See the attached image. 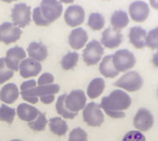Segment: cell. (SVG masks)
I'll use <instances>...</instances> for the list:
<instances>
[{
    "instance_id": "1",
    "label": "cell",
    "mask_w": 158,
    "mask_h": 141,
    "mask_svg": "<svg viewBox=\"0 0 158 141\" xmlns=\"http://www.w3.org/2000/svg\"><path fill=\"white\" fill-rule=\"evenodd\" d=\"M36 85L37 82L33 79L25 81L20 85L22 99L31 104H36L39 99L44 104H50L55 101V95L60 91L59 85L54 83L38 87Z\"/></svg>"
},
{
    "instance_id": "2",
    "label": "cell",
    "mask_w": 158,
    "mask_h": 141,
    "mask_svg": "<svg viewBox=\"0 0 158 141\" xmlns=\"http://www.w3.org/2000/svg\"><path fill=\"white\" fill-rule=\"evenodd\" d=\"M131 105V96L124 91L118 89L113 91L108 96L102 99L101 109L111 118L121 119L126 116L127 111Z\"/></svg>"
},
{
    "instance_id": "3",
    "label": "cell",
    "mask_w": 158,
    "mask_h": 141,
    "mask_svg": "<svg viewBox=\"0 0 158 141\" xmlns=\"http://www.w3.org/2000/svg\"><path fill=\"white\" fill-rule=\"evenodd\" d=\"M115 86L126 92H135L143 88V79L138 72L128 71L115 82Z\"/></svg>"
},
{
    "instance_id": "4",
    "label": "cell",
    "mask_w": 158,
    "mask_h": 141,
    "mask_svg": "<svg viewBox=\"0 0 158 141\" xmlns=\"http://www.w3.org/2000/svg\"><path fill=\"white\" fill-rule=\"evenodd\" d=\"M113 64L118 73L128 72L132 69L136 64V58L133 53L128 49L118 50L113 54Z\"/></svg>"
},
{
    "instance_id": "5",
    "label": "cell",
    "mask_w": 158,
    "mask_h": 141,
    "mask_svg": "<svg viewBox=\"0 0 158 141\" xmlns=\"http://www.w3.org/2000/svg\"><path fill=\"white\" fill-rule=\"evenodd\" d=\"M83 121L92 127H99L105 121V115L100 104L90 103L86 104L82 112Z\"/></svg>"
},
{
    "instance_id": "6",
    "label": "cell",
    "mask_w": 158,
    "mask_h": 141,
    "mask_svg": "<svg viewBox=\"0 0 158 141\" xmlns=\"http://www.w3.org/2000/svg\"><path fill=\"white\" fill-rule=\"evenodd\" d=\"M104 46L100 42L93 40L88 42L83 50L82 58L87 66H94L101 62L104 55Z\"/></svg>"
},
{
    "instance_id": "7",
    "label": "cell",
    "mask_w": 158,
    "mask_h": 141,
    "mask_svg": "<svg viewBox=\"0 0 158 141\" xmlns=\"http://www.w3.org/2000/svg\"><path fill=\"white\" fill-rule=\"evenodd\" d=\"M40 9L44 18L51 24L61 16L63 6L57 0H42Z\"/></svg>"
},
{
    "instance_id": "8",
    "label": "cell",
    "mask_w": 158,
    "mask_h": 141,
    "mask_svg": "<svg viewBox=\"0 0 158 141\" xmlns=\"http://www.w3.org/2000/svg\"><path fill=\"white\" fill-rule=\"evenodd\" d=\"M11 18L15 26L25 28L31 22V6L24 3L15 5L11 10Z\"/></svg>"
},
{
    "instance_id": "9",
    "label": "cell",
    "mask_w": 158,
    "mask_h": 141,
    "mask_svg": "<svg viewBox=\"0 0 158 141\" xmlns=\"http://www.w3.org/2000/svg\"><path fill=\"white\" fill-rule=\"evenodd\" d=\"M86 102L87 97L85 92L81 90H75L66 96L65 105L71 113L78 114L80 111L84 109L86 106Z\"/></svg>"
},
{
    "instance_id": "10",
    "label": "cell",
    "mask_w": 158,
    "mask_h": 141,
    "mask_svg": "<svg viewBox=\"0 0 158 141\" xmlns=\"http://www.w3.org/2000/svg\"><path fill=\"white\" fill-rule=\"evenodd\" d=\"M128 14L134 22H144L150 15V6L145 1L136 0L130 5Z\"/></svg>"
},
{
    "instance_id": "11",
    "label": "cell",
    "mask_w": 158,
    "mask_h": 141,
    "mask_svg": "<svg viewBox=\"0 0 158 141\" xmlns=\"http://www.w3.org/2000/svg\"><path fill=\"white\" fill-rule=\"evenodd\" d=\"M155 118L153 114L146 108H141L136 113L133 118V126L136 130L141 132H147L154 127Z\"/></svg>"
},
{
    "instance_id": "12",
    "label": "cell",
    "mask_w": 158,
    "mask_h": 141,
    "mask_svg": "<svg viewBox=\"0 0 158 141\" xmlns=\"http://www.w3.org/2000/svg\"><path fill=\"white\" fill-rule=\"evenodd\" d=\"M66 23L72 28L81 25L85 19V11L82 6L79 5L69 6L64 15Z\"/></svg>"
},
{
    "instance_id": "13",
    "label": "cell",
    "mask_w": 158,
    "mask_h": 141,
    "mask_svg": "<svg viewBox=\"0 0 158 141\" xmlns=\"http://www.w3.org/2000/svg\"><path fill=\"white\" fill-rule=\"evenodd\" d=\"M21 35L20 28L11 22H4L0 25V42L10 44L19 40Z\"/></svg>"
},
{
    "instance_id": "14",
    "label": "cell",
    "mask_w": 158,
    "mask_h": 141,
    "mask_svg": "<svg viewBox=\"0 0 158 141\" xmlns=\"http://www.w3.org/2000/svg\"><path fill=\"white\" fill-rule=\"evenodd\" d=\"M123 36L121 30H118L112 27H109L103 31L100 42L106 48L115 49L121 44Z\"/></svg>"
},
{
    "instance_id": "15",
    "label": "cell",
    "mask_w": 158,
    "mask_h": 141,
    "mask_svg": "<svg viewBox=\"0 0 158 141\" xmlns=\"http://www.w3.org/2000/svg\"><path fill=\"white\" fill-rule=\"evenodd\" d=\"M25 58H26L25 51L19 46H15L7 50L6 54L5 61L9 69L13 71H18L20 63Z\"/></svg>"
},
{
    "instance_id": "16",
    "label": "cell",
    "mask_w": 158,
    "mask_h": 141,
    "mask_svg": "<svg viewBox=\"0 0 158 141\" xmlns=\"http://www.w3.org/2000/svg\"><path fill=\"white\" fill-rule=\"evenodd\" d=\"M19 75L23 79L36 77L42 71V65L31 58H25L19 67Z\"/></svg>"
},
{
    "instance_id": "17",
    "label": "cell",
    "mask_w": 158,
    "mask_h": 141,
    "mask_svg": "<svg viewBox=\"0 0 158 141\" xmlns=\"http://www.w3.org/2000/svg\"><path fill=\"white\" fill-rule=\"evenodd\" d=\"M88 42L87 31L82 28L74 29L69 36V43L74 50H80L83 48Z\"/></svg>"
},
{
    "instance_id": "18",
    "label": "cell",
    "mask_w": 158,
    "mask_h": 141,
    "mask_svg": "<svg viewBox=\"0 0 158 141\" xmlns=\"http://www.w3.org/2000/svg\"><path fill=\"white\" fill-rule=\"evenodd\" d=\"M146 35H147V31L143 28L140 26H134L131 28L129 31L130 42L136 49H143L145 47Z\"/></svg>"
},
{
    "instance_id": "19",
    "label": "cell",
    "mask_w": 158,
    "mask_h": 141,
    "mask_svg": "<svg viewBox=\"0 0 158 141\" xmlns=\"http://www.w3.org/2000/svg\"><path fill=\"white\" fill-rule=\"evenodd\" d=\"M40 113L41 112L37 108H35L28 103H20L18 106L17 111H16V114L18 115L19 118L20 120H22L24 122H28V123L34 121Z\"/></svg>"
},
{
    "instance_id": "20",
    "label": "cell",
    "mask_w": 158,
    "mask_h": 141,
    "mask_svg": "<svg viewBox=\"0 0 158 141\" xmlns=\"http://www.w3.org/2000/svg\"><path fill=\"white\" fill-rule=\"evenodd\" d=\"M27 52L29 57L37 62L44 61L48 55L47 48L42 42H31L28 46Z\"/></svg>"
},
{
    "instance_id": "21",
    "label": "cell",
    "mask_w": 158,
    "mask_h": 141,
    "mask_svg": "<svg viewBox=\"0 0 158 141\" xmlns=\"http://www.w3.org/2000/svg\"><path fill=\"white\" fill-rule=\"evenodd\" d=\"M99 71L102 76L107 79H115L119 75L113 64V54H108L102 58L99 65Z\"/></svg>"
},
{
    "instance_id": "22",
    "label": "cell",
    "mask_w": 158,
    "mask_h": 141,
    "mask_svg": "<svg viewBox=\"0 0 158 141\" xmlns=\"http://www.w3.org/2000/svg\"><path fill=\"white\" fill-rule=\"evenodd\" d=\"M19 95V89L13 83H8L5 85L4 87H2L0 91V100L6 104H11L15 101H17Z\"/></svg>"
},
{
    "instance_id": "23",
    "label": "cell",
    "mask_w": 158,
    "mask_h": 141,
    "mask_svg": "<svg viewBox=\"0 0 158 141\" xmlns=\"http://www.w3.org/2000/svg\"><path fill=\"white\" fill-rule=\"evenodd\" d=\"M110 22L112 28L118 30H121L129 25L130 16L124 10H116L111 16Z\"/></svg>"
},
{
    "instance_id": "24",
    "label": "cell",
    "mask_w": 158,
    "mask_h": 141,
    "mask_svg": "<svg viewBox=\"0 0 158 141\" xmlns=\"http://www.w3.org/2000/svg\"><path fill=\"white\" fill-rule=\"evenodd\" d=\"M105 89H106L105 79L102 78H95L88 85L87 95L90 99L94 100L104 92Z\"/></svg>"
},
{
    "instance_id": "25",
    "label": "cell",
    "mask_w": 158,
    "mask_h": 141,
    "mask_svg": "<svg viewBox=\"0 0 158 141\" xmlns=\"http://www.w3.org/2000/svg\"><path fill=\"white\" fill-rule=\"evenodd\" d=\"M49 128L52 133L58 137H62L66 135L67 131L69 130L68 124L65 120L61 117H53L49 120Z\"/></svg>"
},
{
    "instance_id": "26",
    "label": "cell",
    "mask_w": 158,
    "mask_h": 141,
    "mask_svg": "<svg viewBox=\"0 0 158 141\" xmlns=\"http://www.w3.org/2000/svg\"><path fill=\"white\" fill-rule=\"evenodd\" d=\"M66 96H67V94H63V95H61V96L58 97L57 102H56V112H57V114H58L60 116H62V117H64V118H66V119H74V118L78 115V114H76V113H71L70 111L68 110V108H67L66 105H65V99H66Z\"/></svg>"
},
{
    "instance_id": "27",
    "label": "cell",
    "mask_w": 158,
    "mask_h": 141,
    "mask_svg": "<svg viewBox=\"0 0 158 141\" xmlns=\"http://www.w3.org/2000/svg\"><path fill=\"white\" fill-rule=\"evenodd\" d=\"M106 24V19L101 13H91L88 18V26L93 30H101Z\"/></svg>"
},
{
    "instance_id": "28",
    "label": "cell",
    "mask_w": 158,
    "mask_h": 141,
    "mask_svg": "<svg viewBox=\"0 0 158 141\" xmlns=\"http://www.w3.org/2000/svg\"><path fill=\"white\" fill-rule=\"evenodd\" d=\"M79 61V54L76 52H69L65 54L61 60V66L64 70L73 69Z\"/></svg>"
},
{
    "instance_id": "29",
    "label": "cell",
    "mask_w": 158,
    "mask_h": 141,
    "mask_svg": "<svg viewBox=\"0 0 158 141\" xmlns=\"http://www.w3.org/2000/svg\"><path fill=\"white\" fill-rule=\"evenodd\" d=\"M16 115V111L13 108L8 107L6 104H2L0 106V121L6 122L8 125L12 124Z\"/></svg>"
},
{
    "instance_id": "30",
    "label": "cell",
    "mask_w": 158,
    "mask_h": 141,
    "mask_svg": "<svg viewBox=\"0 0 158 141\" xmlns=\"http://www.w3.org/2000/svg\"><path fill=\"white\" fill-rule=\"evenodd\" d=\"M47 124H48V122H47V119L45 117V115L43 114V113H40L39 115L37 116V118L34 121L28 123V126L33 131L40 132V131L44 130Z\"/></svg>"
},
{
    "instance_id": "31",
    "label": "cell",
    "mask_w": 158,
    "mask_h": 141,
    "mask_svg": "<svg viewBox=\"0 0 158 141\" xmlns=\"http://www.w3.org/2000/svg\"><path fill=\"white\" fill-rule=\"evenodd\" d=\"M145 47H148L151 50H158V27L147 32Z\"/></svg>"
},
{
    "instance_id": "32",
    "label": "cell",
    "mask_w": 158,
    "mask_h": 141,
    "mask_svg": "<svg viewBox=\"0 0 158 141\" xmlns=\"http://www.w3.org/2000/svg\"><path fill=\"white\" fill-rule=\"evenodd\" d=\"M13 76L14 71L7 67L5 61V57L0 58V84L6 82L8 79H12Z\"/></svg>"
},
{
    "instance_id": "33",
    "label": "cell",
    "mask_w": 158,
    "mask_h": 141,
    "mask_svg": "<svg viewBox=\"0 0 158 141\" xmlns=\"http://www.w3.org/2000/svg\"><path fill=\"white\" fill-rule=\"evenodd\" d=\"M69 141H88V135L82 128L77 127L70 131Z\"/></svg>"
},
{
    "instance_id": "34",
    "label": "cell",
    "mask_w": 158,
    "mask_h": 141,
    "mask_svg": "<svg viewBox=\"0 0 158 141\" xmlns=\"http://www.w3.org/2000/svg\"><path fill=\"white\" fill-rule=\"evenodd\" d=\"M122 141H146V138L143 132L135 129L125 134Z\"/></svg>"
},
{
    "instance_id": "35",
    "label": "cell",
    "mask_w": 158,
    "mask_h": 141,
    "mask_svg": "<svg viewBox=\"0 0 158 141\" xmlns=\"http://www.w3.org/2000/svg\"><path fill=\"white\" fill-rule=\"evenodd\" d=\"M32 19L37 26H49L50 25V23L44 18V16L41 12L40 6H37L33 9Z\"/></svg>"
},
{
    "instance_id": "36",
    "label": "cell",
    "mask_w": 158,
    "mask_h": 141,
    "mask_svg": "<svg viewBox=\"0 0 158 141\" xmlns=\"http://www.w3.org/2000/svg\"><path fill=\"white\" fill-rule=\"evenodd\" d=\"M54 76L50 73H44L37 80L38 86H44V85H50L54 82Z\"/></svg>"
},
{
    "instance_id": "37",
    "label": "cell",
    "mask_w": 158,
    "mask_h": 141,
    "mask_svg": "<svg viewBox=\"0 0 158 141\" xmlns=\"http://www.w3.org/2000/svg\"><path fill=\"white\" fill-rule=\"evenodd\" d=\"M152 63L154 65V66L157 67L158 68V51L153 55V58H152Z\"/></svg>"
},
{
    "instance_id": "38",
    "label": "cell",
    "mask_w": 158,
    "mask_h": 141,
    "mask_svg": "<svg viewBox=\"0 0 158 141\" xmlns=\"http://www.w3.org/2000/svg\"><path fill=\"white\" fill-rule=\"evenodd\" d=\"M149 3L154 9L158 10V0H149Z\"/></svg>"
},
{
    "instance_id": "39",
    "label": "cell",
    "mask_w": 158,
    "mask_h": 141,
    "mask_svg": "<svg viewBox=\"0 0 158 141\" xmlns=\"http://www.w3.org/2000/svg\"><path fill=\"white\" fill-rule=\"evenodd\" d=\"M60 1V3H65V4H71V3H73L75 0H59Z\"/></svg>"
},
{
    "instance_id": "40",
    "label": "cell",
    "mask_w": 158,
    "mask_h": 141,
    "mask_svg": "<svg viewBox=\"0 0 158 141\" xmlns=\"http://www.w3.org/2000/svg\"><path fill=\"white\" fill-rule=\"evenodd\" d=\"M1 1L6 2V3H11V2H13V1H17V0H1Z\"/></svg>"
},
{
    "instance_id": "41",
    "label": "cell",
    "mask_w": 158,
    "mask_h": 141,
    "mask_svg": "<svg viewBox=\"0 0 158 141\" xmlns=\"http://www.w3.org/2000/svg\"><path fill=\"white\" fill-rule=\"evenodd\" d=\"M10 141H22V140H20V139H12V140H10Z\"/></svg>"
},
{
    "instance_id": "42",
    "label": "cell",
    "mask_w": 158,
    "mask_h": 141,
    "mask_svg": "<svg viewBox=\"0 0 158 141\" xmlns=\"http://www.w3.org/2000/svg\"><path fill=\"white\" fill-rule=\"evenodd\" d=\"M157 96H158V91H157Z\"/></svg>"
}]
</instances>
